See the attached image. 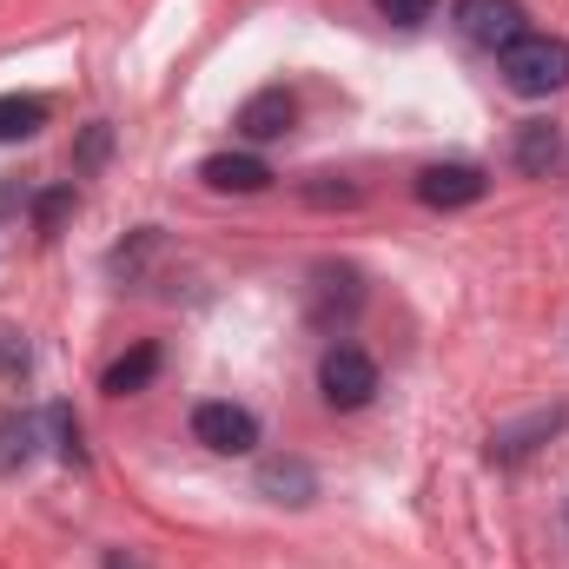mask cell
Segmentation results:
<instances>
[{
    "label": "cell",
    "instance_id": "cell-4",
    "mask_svg": "<svg viewBox=\"0 0 569 569\" xmlns=\"http://www.w3.org/2000/svg\"><path fill=\"white\" fill-rule=\"evenodd\" d=\"M192 437H199L206 450H219V457H246V450H259V418H252L246 405L212 398V405L192 411Z\"/></svg>",
    "mask_w": 569,
    "mask_h": 569
},
{
    "label": "cell",
    "instance_id": "cell-13",
    "mask_svg": "<svg viewBox=\"0 0 569 569\" xmlns=\"http://www.w3.org/2000/svg\"><path fill=\"white\" fill-rule=\"evenodd\" d=\"M557 159V127H523V140H517V166L523 172H543Z\"/></svg>",
    "mask_w": 569,
    "mask_h": 569
},
{
    "label": "cell",
    "instance_id": "cell-2",
    "mask_svg": "<svg viewBox=\"0 0 569 569\" xmlns=\"http://www.w3.org/2000/svg\"><path fill=\"white\" fill-rule=\"evenodd\" d=\"M318 391H325L331 411H365L378 398V365L358 345H331L325 365H318Z\"/></svg>",
    "mask_w": 569,
    "mask_h": 569
},
{
    "label": "cell",
    "instance_id": "cell-3",
    "mask_svg": "<svg viewBox=\"0 0 569 569\" xmlns=\"http://www.w3.org/2000/svg\"><path fill=\"white\" fill-rule=\"evenodd\" d=\"M457 33L483 53H503L530 33V13L517 0H457Z\"/></svg>",
    "mask_w": 569,
    "mask_h": 569
},
{
    "label": "cell",
    "instance_id": "cell-1",
    "mask_svg": "<svg viewBox=\"0 0 569 569\" xmlns=\"http://www.w3.org/2000/svg\"><path fill=\"white\" fill-rule=\"evenodd\" d=\"M497 67H503V87H510V93L550 100V93L569 87V40H557V33H523L517 47L497 53Z\"/></svg>",
    "mask_w": 569,
    "mask_h": 569
},
{
    "label": "cell",
    "instance_id": "cell-12",
    "mask_svg": "<svg viewBox=\"0 0 569 569\" xmlns=\"http://www.w3.org/2000/svg\"><path fill=\"white\" fill-rule=\"evenodd\" d=\"M550 430H563V405L537 411L530 425H517V430H497V437H490V457H503V463H510V457H523V450H530L537 437H550Z\"/></svg>",
    "mask_w": 569,
    "mask_h": 569
},
{
    "label": "cell",
    "instance_id": "cell-17",
    "mask_svg": "<svg viewBox=\"0 0 569 569\" xmlns=\"http://www.w3.org/2000/svg\"><path fill=\"white\" fill-rule=\"evenodd\" d=\"M67 206H73V186H60V192H47V199H40V212H33V219H40V232H53V226L67 219Z\"/></svg>",
    "mask_w": 569,
    "mask_h": 569
},
{
    "label": "cell",
    "instance_id": "cell-11",
    "mask_svg": "<svg viewBox=\"0 0 569 569\" xmlns=\"http://www.w3.org/2000/svg\"><path fill=\"white\" fill-rule=\"evenodd\" d=\"M152 371H159V345H140V351H127L113 371H107V398H133L152 385Z\"/></svg>",
    "mask_w": 569,
    "mask_h": 569
},
{
    "label": "cell",
    "instance_id": "cell-8",
    "mask_svg": "<svg viewBox=\"0 0 569 569\" xmlns=\"http://www.w3.org/2000/svg\"><path fill=\"white\" fill-rule=\"evenodd\" d=\"M259 490H266L272 503H311V497H318V477H311L305 457H272V463L259 470Z\"/></svg>",
    "mask_w": 569,
    "mask_h": 569
},
{
    "label": "cell",
    "instance_id": "cell-15",
    "mask_svg": "<svg viewBox=\"0 0 569 569\" xmlns=\"http://www.w3.org/2000/svg\"><path fill=\"white\" fill-rule=\"evenodd\" d=\"M27 371H33V351H27V338H20V331H0V378H7V385H20Z\"/></svg>",
    "mask_w": 569,
    "mask_h": 569
},
{
    "label": "cell",
    "instance_id": "cell-7",
    "mask_svg": "<svg viewBox=\"0 0 569 569\" xmlns=\"http://www.w3.org/2000/svg\"><path fill=\"white\" fill-rule=\"evenodd\" d=\"M291 120H298V100H291L284 87H266V93H252V100L239 107V133H246V140H284Z\"/></svg>",
    "mask_w": 569,
    "mask_h": 569
},
{
    "label": "cell",
    "instance_id": "cell-9",
    "mask_svg": "<svg viewBox=\"0 0 569 569\" xmlns=\"http://www.w3.org/2000/svg\"><path fill=\"white\" fill-rule=\"evenodd\" d=\"M40 437H47V418H0V477L27 470L33 450H40Z\"/></svg>",
    "mask_w": 569,
    "mask_h": 569
},
{
    "label": "cell",
    "instance_id": "cell-10",
    "mask_svg": "<svg viewBox=\"0 0 569 569\" xmlns=\"http://www.w3.org/2000/svg\"><path fill=\"white\" fill-rule=\"evenodd\" d=\"M47 127V100L33 93H0V146H20Z\"/></svg>",
    "mask_w": 569,
    "mask_h": 569
},
{
    "label": "cell",
    "instance_id": "cell-6",
    "mask_svg": "<svg viewBox=\"0 0 569 569\" xmlns=\"http://www.w3.org/2000/svg\"><path fill=\"white\" fill-rule=\"evenodd\" d=\"M199 179H206L212 192H266V186H272V166H266L259 152H212V159L199 166Z\"/></svg>",
    "mask_w": 569,
    "mask_h": 569
},
{
    "label": "cell",
    "instance_id": "cell-16",
    "mask_svg": "<svg viewBox=\"0 0 569 569\" xmlns=\"http://www.w3.org/2000/svg\"><path fill=\"white\" fill-rule=\"evenodd\" d=\"M430 7H437V0H378V13H385L391 27H418V20H430Z\"/></svg>",
    "mask_w": 569,
    "mask_h": 569
},
{
    "label": "cell",
    "instance_id": "cell-14",
    "mask_svg": "<svg viewBox=\"0 0 569 569\" xmlns=\"http://www.w3.org/2000/svg\"><path fill=\"white\" fill-rule=\"evenodd\" d=\"M47 437H53V450H60L67 463H87V450H80V425H73V411H67V405H53V411H47Z\"/></svg>",
    "mask_w": 569,
    "mask_h": 569
},
{
    "label": "cell",
    "instance_id": "cell-18",
    "mask_svg": "<svg viewBox=\"0 0 569 569\" xmlns=\"http://www.w3.org/2000/svg\"><path fill=\"white\" fill-rule=\"evenodd\" d=\"M107 569H146V563L133 557V550H107Z\"/></svg>",
    "mask_w": 569,
    "mask_h": 569
},
{
    "label": "cell",
    "instance_id": "cell-5",
    "mask_svg": "<svg viewBox=\"0 0 569 569\" xmlns=\"http://www.w3.org/2000/svg\"><path fill=\"white\" fill-rule=\"evenodd\" d=\"M483 192H490L483 166H425V172H418V206H430V212H457V206H477Z\"/></svg>",
    "mask_w": 569,
    "mask_h": 569
}]
</instances>
